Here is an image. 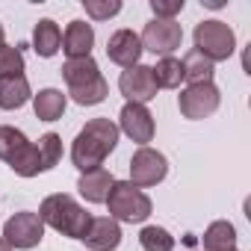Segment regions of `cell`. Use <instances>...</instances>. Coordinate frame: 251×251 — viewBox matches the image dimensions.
<instances>
[{
  "label": "cell",
  "instance_id": "obj_1",
  "mask_svg": "<svg viewBox=\"0 0 251 251\" xmlns=\"http://www.w3.org/2000/svg\"><path fill=\"white\" fill-rule=\"evenodd\" d=\"M115 145H118V124L112 118H89L71 145V163L80 169V175L103 169V160L115 151Z\"/></svg>",
  "mask_w": 251,
  "mask_h": 251
},
{
  "label": "cell",
  "instance_id": "obj_2",
  "mask_svg": "<svg viewBox=\"0 0 251 251\" xmlns=\"http://www.w3.org/2000/svg\"><path fill=\"white\" fill-rule=\"evenodd\" d=\"M39 219L53 227L56 233L68 236V239H83L86 230H89V222H92V213H86L71 195L65 192H56V195H48L39 207Z\"/></svg>",
  "mask_w": 251,
  "mask_h": 251
},
{
  "label": "cell",
  "instance_id": "obj_3",
  "mask_svg": "<svg viewBox=\"0 0 251 251\" xmlns=\"http://www.w3.org/2000/svg\"><path fill=\"white\" fill-rule=\"evenodd\" d=\"M103 204L109 207V219L127 222V225L145 222V219L151 216V210H154L151 198H148L139 186H133L130 180H115Z\"/></svg>",
  "mask_w": 251,
  "mask_h": 251
},
{
  "label": "cell",
  "instance_id": "obj_4",
  "mask_svg": "<svg viewBox=\"0 0 251 251\" xmlns=\"http://www.w3.org/2000/svg\"><path fill=\"white\" fill-rule=\"evenodd\" d=\"M192 39H195V50L204 53L213 65L222 62V59H227L236 50V33L225 21H219V18L201 21L195 27V33H192Z\"/></svg>",
  "mask_w": 251,
  "mask_h": 251
},
{
  "label": "cell",
  "instance_id": "obj_5",
  "mask_svg": "<svg viewBox=\"0 0 251 251\" xmlns=\"http://www.w3.org/2000/svg\"><path fill=\"white\" fill-rule=\"evenodd\" d=\"M219 100H222V95H219V86H216L213 80H207V83H192V86H186V89L177 95V109H180L183 118L201 121V118H207V115H213V112L219 109Z\"/></svg>",
  "mask_w": 251,
  "mask_h": 251
},
{
  "label": "cell",
  "instance_id": "obj_6",
  "mask_svg": "<svg viewBox=\"0 0 251 251\" xmlns=\"http://www.w3.org/2000/svg\"><path fill=\"white\" fill-rule=\"evenodd\" d=\"M3 239H6L9 248L30 251V248H36V245L45 239V222L39 219V213L21 210V213H15L12 219H6V225H3Z\"/></svg>",
  "mask_w": 251,
  "mask_h": 251
},
{
  "label": "cell",
  "instance_id": "obj_7",
  "mask_svg": "<svg viewBox=\"0 0 251 251\" xmlns=\"http://www.w3.org/2000/svg\"><path fill=\"white\" fill-rule=\"evenodd\" d=\"M139 42H142V50H151L154 56L163 59V56H172V53L180 48V42H183V27H180L177 21L154 18V21L145 24Z\"/></svg>",
  "mask_w": 251,
  "mask_h": 251
},
{
  "label": "cell",
  "instance_id": "obj_8",
  "mask_svg": "<svg viewBox=\"0 0 251 251\" xmlns=\"http://www.w3.org/2000/svg\"><path fill=\"white\" fill-rule=\"evenodd\" d=\"M166 175H169V160H166V154H160L157 148H148V145H142V148H136V154L130 157V183L133 186H157V183H163L166 180Z\"/></svg>",
  "mask_w": 251,
  "mask_h": 251
},
{
  "label": "cell",
  "instance_id": "obj_9",
  "mask_svg": "<svg viewBox=\"0 0 251 251\" xmlns=\"http://www.w3.org/2000/svg\"><path fill=\"white\" fill-rule=\"evenodd\" d=\"M118 133L130 136L139 148L154 139V115L145 103H124L118 112Z\"/></svg>",
  "mask_w": 251,
  "mask_h": 251
},
{
  "label": "cell",
  "instance_id": "obj_10",
  "mask_svg": "<svg viewBox=\"0 0 251 251\" xmlns=\"http://www.w3.org/2000/svg\"><path fill=\"white\" fill-rule=\"evenodd\" d=\"M118 89L121 95L127 98V103H148L151 98H157V80H154V71L151 65H133V68H124L121 77H118Z\"/></svg>",
  "mask_w": 251,
  "mask_h": 251
},
{
  "label": "cell",
  "instance_id": "obj_11",
  "mask_svg": "<svg viewBox=\"0 0 251 251\" xmlns=\"http://www.w3.org/2000/svg\"><path fill=\"white\" fill-rule=\"evenodd\" d=\"M106 56L109 62L121 65V68H133L139 65V56H142V42H139V33L133 30H115L106 42Z\"/></svg>",
  "mask_w": 251,
  "mask_h": 251
},
{
  "label": "cell",
  "instance_id": "obj_12",
  "mask_svg": "<svg viewBox=\"0 0 251 251\" xmlns=\"http://www.w3.org/2000/svg\"><path fill=\"white\" fill-rule=\"evenodd\" d=\"M83 242L89 251H115L121 245V225L109 216H92Z\"/></svg>",
  "mask_w": 251,
  "mask_h": 251
},
{
  "label": "cell",
  "instance_id": "obj_13",
  "mask_svg": "<svg viewBox=\"0 0 251 251\" xmlns=\"http://www.w3.org/2000/svg\"><path fill=\"white\" fill-rule=\"evenodd\" d=\"M95 48V30L86 21H71L62 33V50L68 59H80V56H92Z\"/></svg>",
  "mask_w": 251,
  "mask_h": 251
},
{
  "label": "cell",
  "instance_id": "obj_14",
  "mask_svg": "<svg viewBox=\"0 0 251 251\" xmlns=\"http://www.w3.org/2000/svg\"><path fill=\"white\" fill-rule=\"evenodd\" d=\"M112 183H115V177H112L106 169H95V172L80 175L77 189H80V195H83L89 204H103L106 195H109V189H112Z\"/></svg>",
  "mask_w": 251,
  "mask_h": 251
},
{
  "label": "cell",
  "instance_id": "obj_15",
  "mask_svg": "<svg viewBox=\"0 0 251 251\" xmlns=\"http://www.w3.org/2000/svg\"><path fill=\"white\" fill-rule=\"evenodd\" d=\"M59 48H62V30H59V24L50 21V18H42L36 24V30H33V50L42 59H50V56H56Z\"/></svg>",
  "mask_w": 251,
  "mask_h": 251
},
{
  "label": "cell",
  "instance_id": "obj_16",
  "mask_svg": "<svg viewBox=\"0 0 251 251\" xmlns=\"http://www.w3.org/2000/svg\"><path fill=\"white\" fill-rule=\"evenodd\" d=\"M68 98L59 89H39V95H33V112L39 121H59L65 112Z\"/></svg>",
  "mask_w": 251,
  "mask_h": 251
},
{
  "label": "cell",
  "instance_id": "obj_17",
  "mask_svg": "<svg viewBox=\"0 0 251 251\" xmlns=\"http://www.w3.org/2000/svg\"><path fill=\"white\" fill-rule=\"evenodd\" d=\"M95 77H100V68H98L95 56H80V59H65L62 62V80L68 83V89L86 86Z\"/></svg>",
  "mask_w": 251,
  "mask_h": 251
},
{
  "label": "cell",
  "instance_id": "obj_18",
  "mask_svg": "<svg viewBox=\"0 0 251 251\" xmlns=\"http://www.w3.org/2000/svg\"><path fill=\"white\" fill-rule=\"evenodd\" d=\"M30 83L24 74L18 77H0V109H21L30 100Z\"/></svg>",
  "mask_w": 251,
  "mask_h": 251
},
{
  "label": "cell",
  "instance_id": "obj_19",
  "mask_svg": "<svg viewBox=\"0 0 251 251\" xmlns=\"http://www.w3.org/2000/svg\"><path fill=\"white\" fill-rule=\"evenodd\" d=\"M201 242H204V251H236V227L219 219L204 230Z\"/></svg>",
  "mask_w": 251,
  "mask_h": 251
},
{
  "label": "cell",
  "instance_id": "obj_20",
  "mask_svg": "<svg viewBox=\"0 0 251 251\" xmlns=\"http://www.w3.org/2000/svg\"><path fill=\"white\" fill-rule=\"evenodd\" d=\"M180 65H183V80H189V86L192 83H207V80H213V62L204 56V53H198L195 48L180 59Z\"/></svg>",
  "mask_w": 251,
  "mask_h": 251
},
{
  "label": "cell",
  "instance_id": "obj_21",
  "mask_svg": "<svg viewBox=\"0 0 251 251\" xmlns=\"http://www.w3.org/2000/svg\"><path fill=\"white\" fill-rule=\"evenodd\" d=\"M18 177H36V175H42L45 169H42V160H39V148H36V142H27L9 163H6Z\"/></svg>",
  "mask_w": 251,
  "mask_h": 251
},
{
  "label": "cell",
  "instance_id": "obj_22",
  "mask_svg": "<svg viewBox=\"0 0 251 251\" xmlns=\"http://www.w3.org/2000/svg\"><path fill=\"white\" fill-rule=\"evenodd\" d=\"M68 95H71V100L80 103V106H98V103L106 100V95H109V83H106L103 74H100V77H95V80L86 83V86L68 89Z\"/></svg>",
  "mask_w": 251,
  "mask_h": 251
},
{
  "label": "cell",
  "instance_id": "obj_23",
  "mask_svg": "<svg viewBox=\"0 0 251 251\" xmlns=\"http://www.w3.org/2000/svg\"><path fill=\"white\" fill-rule=\"evenodd\" d=\"M151 71H154L157 89H180V83H183V65L175 56H163Z\"/></svg>",
  "mask_w": 251,
  "mask_h": 251
},
{
  "label": "cell",
  "instance_id": "obj_24",
  "mask_svg": "<svg viewBox=\"0 0 251 251\" xmlns=\"http://www.w3.org/2000/svg\"><path fill=\"white\" fill-rule=\"evenodd\" d=\"M139 245H142V251H172L175 236L160 225H148L139 230Z\"/></svg>",
  "mask_w": 251,
  "mask_h": 251
},
{
  "label": "cell",
  "instance_id": "obj_25",
  "mask_svg": "<svg viewBox=\"0 0 251 251\" xmlns=\"http://www.w3.org/2000/svg\"><path fill=\"white\" fill-rule=\"evenodd\" d=\"M30 139L18 130V127H9V124H0V160L9 163Z\"/></svg>",
  "mask_w": 251,
  "mask_h": 251
},
{
  "label": "cell",
  "instance_id": "obj_26",
  "mask_svg": "<svg viewBox=\"0 0 251 251\" xmlns=\"http://www.w3.org/2000/svg\"><path fill=\"white\" fill-rule=\"evenodd\" d=\"M36 148H39V160H42V169H45V172H50V169L62 160V139H59L56 133H45V136L36 142Z\"/></svg>",
  "mask_w": 251,
  "mask_h": 251
},
{
  "label": "cell",
  "instance_id": "obj_27",
  "mask_svg": "<svg viewBox=\"0 0 251 251\" xmlns=\"http://www.w3.org/2000/svg\"><path fill=\"white\" fill-rule=\"evenodd\" d=\"M24 74V50L12 45H0V77H18Z\"/></svg>",
  "mask_w": 251,
  "mask_h": 251
},
{
  "label": "cell",
  "instance_id": "obj_28",
  "mask_svg": "<svg viewBox=\"0 0 251 251\" xmlns=\"http://www.w3.org/2000/svg\"><path fill=\"white\" fill-rule=\"evenodd\" d=\"M83 9L95 21H106L121 12V0H83Z\"/></svg>",
  "mask_w": 251,
  "mask_h": 251
},
{
  "label": "cell",
  "instance_id": "obj_29",
  "mask_svg": "<svg viewBox=\"0 0 251 251\" xmlns=\"http://www.w3.org/2000/svg\"><path fill=\"white\" fill-rule=\"evenodd\" d=\"M151 12H154V18L175 21V15L183 12V0H151Z\"/></svg>",
  "mask_w": 251,
  "mask_h": 251
},
{
  "label": "cell",
  "instance_id": "obj_30",
  "mask_svg": "<svg viewBox=\"0 0 251 251\" xmlns=\"http://www.w3.org/2000/svg\"><path fill=\"white\" fill-rule=\"evenodd\" d=\"M201 3H204V6H210V9H219V6H225L222 0H201Z\"/></svg>",
  "mask_w": 251,
  "mask_h": 251
},
{
  "label": "cell",
  "instance_id": "obj_31",
  "mask_svg": "<svg viewBox=\"0 0 251 251\" xmlns=\"http://www.w3.org/2000/svg\"><path fill=\"white\" fill-rule=\"evenodd\" d=\"M0 251H12V248L6 245V239H3V236H0Z\"/></svg>",
  "mask_w": 251,
  "mask_h": 251
},
{
  "label": "cell",
  "instance_id": "obj_32",
  "mask_svg": "<svg viewBox=\"0 0 251 251\" xmlns=\"http://www.w3.org/2000/svg\"><path fill=\"white\" fill-rule=\"evenodd\" d=\"M0 45H3V24H0Z\"/></svg>",
  "mask_w": 251,
  "mask_h": 251
}]
</instances>
